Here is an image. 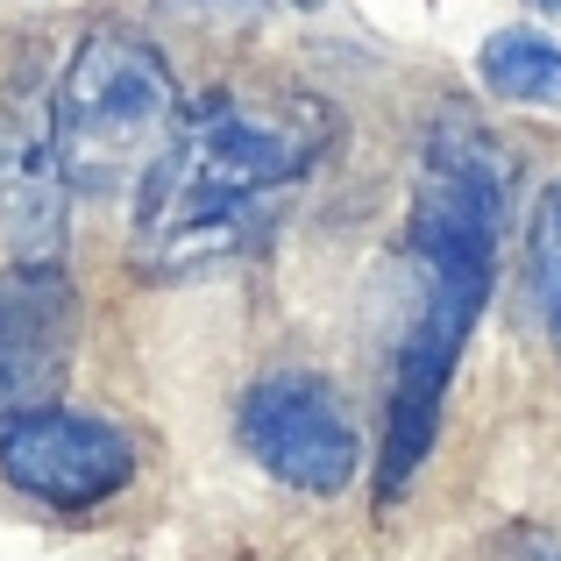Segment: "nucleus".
Masks as SVG:
<instances>
[{"mask_svg": "<svg viewBox=\"0 0 561 561\" xmlns=\"http://www.w3.org/2000/svg\"><path fill=\"white\" fill-rule=\"evenodd\" d=\"M334 107L277 85H228L179 107L136 185V256L150 277H199L271 234L285 192L328 157Z\"/></svg>", "mask_w": 561, "mask_h": 561, "instance_id": "nucleus-1", "label": "nucleus"}, {"mask_svg": "<svg viewBox=\"0 0 561 561\" xmlns=\"http://www.w3.org/2000/svg\"><path fill=\"white\" fill-rule=\"evenodd\" d=\"M57 150L71 192H136L150 157L171 142L179 85L157 43L128 28H93L57 79Z\"/></svg>", "mask_w": 561, "mask_h": 561, "instance_id": "nucleus-2", "label": "nucleus"}, {"mask_svg": "<svg viewBox=\"0 0 561 561\" xmlns=\"http://www.w3.org/2000/svg\"><path fill=\"white\" fill-rule=\"evenodd\" d=\"M505 220H512V150L477 114L448 107L426 128L420 179H412V220H405L412 263L440 277H483L491 285Z\"/></svg>", "mask_w": 561, "mask_h": 561, "instance_id": "nucleus-3", "label": "nucleus"}, {"mask_svg": "<svg viewBox=\"0 0 561 561\" xmlns=\"http://www.w3.org/2000/svg\"><path fill=\"white\" fill-rule=\"evenodd\" d=\"M242 448L256 469L306 497H334L356 477V420L342 412V391L313 370H277L242 398Z\"/></svg>", "mask_w": 561, "mask_h": 561, "instance_id": "nucleus-4", "label": "nucleus"}, {"mask_svg": "<svg viewBox=\"0 0 561 561\" xmlns=\"http://www.w3.org/2000/svg\"><path fill=\"white\" fill-rule=\"evenodd\" d=\"M0 477L22 497L57 512H85L100 497H114L136 477V440L100 412H65L43 405L0 426Z\"/></svg>", "mask_w": 561, "mask_h": 561, "instance_id": "nucleus-5", "label": "nucleus"}, {"mask_svg": "<svg viewBox=\"0 0 561 561\" xmlns=\"http://www.w3.org/2000/svg\"><path fill=\"white\" fill-rule=\"evenodd\" d=\"M65 150H57V114L50 93L14 85L0 100V249L8 263H57L65 242Z\"/></svg>", "mask_w": 561, "mask_h": 561, "instance_id": "nucleus-6", "label": "nucleus"}, {"mask_svg": "<svg viewBox=\"0 0 561 561\" xmlns=\"http://www.w3.org/2000/svg\"><path fill=\"white\" fill-rule=\"evenodd\" d=\"M79 348V299L57 263H8L0 271V426L57 405Z\"/></svg>", "mask_w": 561, "mask_h": 561, "instance_id": "nucleus-7", "label": "nucleus"}, {"mask_svg": "<svg viewBox=\"0 0 561 561\" xmlns=\"http://www.w3.org/2000/svg\"><path fill=\"white\" fill-rule=\"evenodd\" d=\"M477 71L512 107H561V43H548L540 28H497L483 43Z\"/></svg>", "mask_w": 561, "mask_h": 561, "instance_id": "nucleus-8", "label": "nucleus"}, {"mask_svg": "<svg viewBox=\"0 0 561 561\" xmlns=\"http://www.w3.org/2000/svg\"><path fill=\"white\" fill-rule=\"evenodd\" d=\"M526 291H534L548 334L561 342V179L540 192V206H534V234H526Z\"/></svg>", "mask_w": 561, "mask_h": 561, "instance_id": "nucleus-9", "label": "nucleus"}, {"mask_svg": "<svg viewBox=\"0 0 561 561\" xmlns=\"http://www.w3.org/2000/svg\"><path fill=\"white\" fill-rule=\"evenodd\" d=\"M179 8H192V14H220V8L228 14H256L263 0H179Z\"/></svg>", "mask_w": 561, "mask_h": 561, "instance_id": "nucleus-10", "label": "nucleus"}, {"mask_svg": "<svg viewBox=\"0 0 561 561\" xmlns=\"http://www.w3.org/2000/svg\"><path fill=\"white\" fill-rule=\"evenodd\" d=\"M526 561H561V548H526Z\"/></svg>", "mask_w": 561, "mask_h": 561, "instance_id": "nucleus-11", "label": "nucleus"}, {"mask_svg": "<svg viewBox=\"0 0 561 561\" xmlns=\"http://www.w3.org/2000/svg\"><path fill=\"white\" fill-rule=\"evenodd\" d=\"M534 8H540V14H554V22H561V0H534Z\"/></svg>", "mask_w": 561, "mask_h": 561, "instance_id": "nucleus-12", "label": "nucleus"}, {"mask_svg": "<svg viewBox=\"0 0 561 561\" xmlns=\"http://www.w3.org/2000/svg\"><path fill=\"white\" fill-rule=\"evenodd\" d=\"M299 8H320V0H299Z\"/></svg>", "mask_w": 561, "mask_h": 561, "instance_id": "nucleus-13", "label": "nucleus"}]
</instances>
